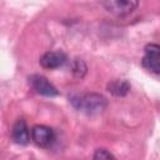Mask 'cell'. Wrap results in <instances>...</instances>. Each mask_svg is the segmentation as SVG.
Returning a JSON list of instances; mask_svg holds the SVG:
<instances>
[{
	"label": "cell",
	"instance_id": "6da1fadb",
	"mask_svg": "<svg viewBox=\"0 0 160 160\" xmlns=\"http://www.w3.org/2000/svg\"><path fill=\"white\" fill-rule=\"evenodd\" d=\"M72 106L88 115L101 112L106 108V99L100 94H80L70 98Z\"/></svg>",
	"mask_w": 160,
	"mask_h": 160
},
{
	"label": "cell",
	"instance_id": "7a4b0ae2",
	"mask_svg": "<svg viewBox=\"0 0 160 160\" xmlns=\"http://www.w3.org/2000/svg\"><path fill=\"white\" fill-rule=\"evenodd\" d=\"M142 66L146 70L160 75V45L148 44L145 46L144 56H142Z\"/></svg>",
	"mask_w": 160,
	"mask_h": 160
},
{
	"label": "cell",
	"instance_id": "3957f363",
	"mask_svg": "<svg viewBox=\"0 0 160 160\" xmlns=\"http://www.w3.org/2000/svg\"><path fill=\"white\" fill-rule=\"evenodd\" d=\"M139 5L138 1L134 0H108L102 1V6L111 14L116 16H124L132 12L136 6Z\"/></svg>",
	"mask_w": 160,
	"mask_h": 160
},
{
	"label": "cell",
	"instance_id": "277c9868",
	"mask_svg": "<svg viewBox=\"0 0 160 160\" xmlns=\"http://www.w3.org/2000/svg\"><path fill=\"white\" fill-rule=\"evenodd\" d=\"M31 139L40 148H50L55 141L54 130L45 125H35L31 129Z\"/></svg>",
	"mask_w": 160,
	"mask_h": 160
},
{
	"label": "cell",
	"instance_id": "5b68a950",
	"mask_svg": "<svg viewBox=\"0 0 160 160\" xmlns=\"http://www.w3.org/2000/svg\"><path fill=\"white\" fill-rule=\"evenodd\" d=\"M29 81L31 84V86L34 88V90L41 95L45 96H56L59 94V91L56 90V88L42 75H31L29 78Z\"/></svg>",
	"mask_w": 160,
	"mask_h": 160
},
{
	"label": "cell",
	"instance_id": "8992f818",
	"mask_svg": "<svg viewBox=\"0 0 160 160\" xmlns=\"http://www.w3.org/2000/svg\"><path fill=\"white\" fill-rule=\"evenodd\" d=\"M66 55L62 51H48L40 58V65L45 69H56L65 64Z\"/></svg>",
	"mask_w": 160,
	"mask_h": 160
},
{
	"label": "cell",
	"instance_id": "52a82bcc",
	"mask_svg": "<svg viewBox=\"0 0 160 160\" xmlns=\"http://www.w3.org/2000/svg\"><path fill=\"white\" fill-rule=\"evenodd\" d=\"M11 138L16 144H20V145H26L29 142L30 134H29V129L24 119H19L14 124L11 129Z\"/></svg>",
	"mask_w": 160,
	"mask_h": 160
},
{
	"label": "cell",
	"instance_id": "ba28073f",
	"mask_svg": "<svg viewBox=\"0 0 160 160\" xmlns=\"http://www.w3.org/2000/svg\"><path fill=\"white\" fill-rule=\"evenodd\" d=\"M108 90L115 96H124L130 90V84L126 80H112L108 85Z\"/></svg>",
	"mask_w": 160,
	"mask_h": 160
},
{
	"label": "cell",
	"instance_id": "9c48e42d",
	"mask_svg": "<svg viewBox=\"0 0 160 160\" xmlns=\"http://www.w3.org/2000/svg\"><path fill=\"white\" fill-rule=\"evenodd\" d=\"M92 160H115L114 155L108 151L106 149H98L95 152H94V156H92Z\"/></svg>",
	"mask_w": 160,
	"mask_h": 160
}]
</instances>
